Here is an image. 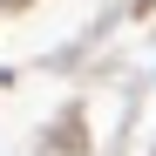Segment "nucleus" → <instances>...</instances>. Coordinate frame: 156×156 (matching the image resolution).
I'll return each mask as SVG.
<instances>
[{
  "label": "nucleus",
  "mask_w": 156,
  "mask_h": 156,
  "mask_svg": "<svg viewBox=\"0 0 156 156\" xmlns=\"http://www.w3.org/2000/svg\"><path fill=\"white\" fill-rule=\"evenodd\" d=\"M7 7H20V0H7Z\"/></svg>",
  "instance_id": "obj_1"
}]
</instances>
